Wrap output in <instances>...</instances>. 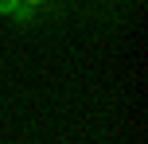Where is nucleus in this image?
I'll list each match as a JSON object with an SVG mask.
<instances>
[{"label":"nucleus","mask_w":148,"mask_h":144,"mask_svg":"<svg viewBox=\"0 0 148 144\" xmlns=\"http://www.w3.org/2000/svg\"><path fill=\"white\" fill-rule=\"evenodd\" d=\"M16 4H20V0H0V16H12Z\"/></svg>","instance_id":"2"},{"label":"nucleus","mask_w":148,"mask_h":144,"mask_svg":"<svg viewBox=\"0 0 148 144\" xmlns=\"http://www.w3.org/2000/svg\"><path fill=\"white\" fill-rule=\"evenodd\" d=\"M20 4H27V8H39V4H43V0H20Z\"/></svg>","instance_id":"3"},{"label":"nucleus","mask_w":148,"mask_h":144,"mask_svg":"<svg viewBox=\"0 0 148 144\" xmlns=\"http://www.w3.org/2000/svg\"><path fill=\"white\" fill-rule=\"evenodd\" d=\"M31 12H35V8H27V4H16L12 20H16V23H27V20H31Z\"/></svg>","instance_id":"1"}]
</instances>
